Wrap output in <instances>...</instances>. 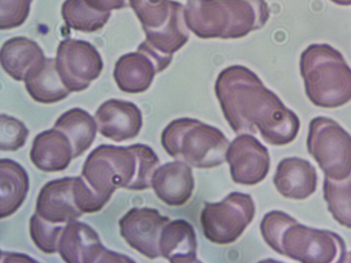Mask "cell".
I'll list each match as a JSON object with an SVG mask.
<instances>
[{
  "instance_id": "4fadbf2b",
  "label": "cell",
  "mask_w": 351,
  "mask_h": 263,
  "mask_svg": "<svg viewBox=\"0 0 351 263\" xmlns=\"http://www.w3.org/2000/svg\"><path fill=\"white\" fill-rule=\"evenodd\" d=\"M170 221L154 208H133L119 221L120 234L126 242L149 259L160 256L162 230Z\"/></svg>"
},
{
  "instance_id": "2e32d148",
  "label": "cell",
  "mask_w": 351,
  "mask_h": 263,
  "mask_svg": "<svg viewBox=\"0 0 351 263\" xmlns=\"http://www.w3.org/2000/svg\"><path fill=\"white\" fill-rule=\"evenodd\" d=\"M151 186L164 203L182 205L189 199L194 188L192 170L179 160L165 163L154 172Z\"/></svg>"
},
{
  "instance_id": "9c48e42d",
  "label": "cell",
  "mask_w": 351,
  "mask_h": 263,
  "mask_svg": "<svg viewBox=\"0 0 351 263\" xmlns=\"http://www.w3.org/2000/svg\"><path fill=\"white\" fill-rule=\"evenodd\" d=\"M308 153L326 177L341 180L351 174V136L337 122L317 116L308 125Z\"/></svg>"
},
{
  "instance_id": "30bf717a",
  "label": "cell",
  "mask_w": 351,
  "mask_h": 263,
  "mask_svg": "<svg viewBox=\"0 0 351 263\" xmlns=\"http://www.w3.org/2000/svg\"><path fill=\"white\" fill-rule=\"evenodd\" d=\"M255 214L250 195L233 192L218 203H205L200 222L205 237L226 245L234 242L251 223Z\"/></svg>"
},
{
  "instance_id": "cb8c5ba5",
  "label": "cell",
  "mask_w": 351,
  "mask_h": 263,
  "mask_svg": "<svg viewBox=\"0 0 351 263\" xmlns=\"http://www.w3.org/2000/svg\"><path fill=\"white\" fill-rule=\"evenodd\" d=\"M62 132L70 140L73 158L82 155L95 139L97 124L86 110L74 108L62 114L53 127Z\"/></svg>"
},
{
  "instance_id": "9a60e30c",
  "label": "cell",
  "mask_w": 351,
  "mask_h": 263,
  "mask_svg": "<svg viewBox=\"0 0 351 263\" xmlns=\"http://www.w3.org/2000/svg\"><path fill=\"white\" fill-rule=\"evenodd\" d=\"M99 133L115 142L132 139L143 125L142 113L132 102L111 99L104 102L95 112Z\"/></svg>"
},
{
  "instance_id": "277c9868",
  "label": "cell",
  "mask_w": 351,
  "mask_h": 263,
  "mask_svg": "<svg viewBox=\"0 0 351 263\" xmlns=\"http://www.w3.org/2000/svg\"><path fill=\"white\" fill-rule=\"evenodd\" d=\"M269 16L265 0H187L184 6L187 28L203 39L242 38Z\"/></svg>"
},
{
  "instance_id": "5bb4252c",
  "label": "cell",
  "mask_w": 351,
  "mask_h": 263,
  "mask_svg": "<svg viewBox=\"0 0 351 263\" xmlns=\"http://www.w3.org/2000/svg\"><path fill=\"white\" fill-rule=\"evenodd\" d=\"M226 160L230 165L232 180L252 186L267 176L270 159L267 148L254 136L243 134L229 144Z\"/></svg>"
},
{
  "instance_id": "1f68e13d",
  "label": "cell",
  "mask_w": 351,
  "mask_h": 263,
  "mask_svg": "<svg viewBox=\"0 0 351 263\" xmlns=\"http://www.w3.org/2000/svg\"><path fill=\"white\" fill-rule=\"evenodd\" d=\"M333 3L340 5H350L351 0H330Z\"/></svg>"
},
{
  "instance_id": "52a82bcc",
  "label": "cell",
  "mask_w": 351,
  "mask_h": 263,
  "mask_svg": "<svg viewBox=\"0 0 351 263\" xmlns=\"http://www.w3.org/2000/svg\"><path fill=\"white\" fill-rule=\"evenodd\" d=\"M161 144L176 160L199 168L222 164L229 146L219 129L190 118L171 121L162 132Z\"/></svg>"
},
{
  "instance_id": "d4e9b609",
  "label": "cell",
  "mask_w": 351,
  "mask_h": 263,
  "mask_svg": "<svg viewBox=\"0 0 351 263\" xmlns=\"http://www.w3.org/2000/svg\"><path fill=\"white\" fill-rule=\"evenodd\" d=\"M61 14L68 27L92 33L103 28L111 13L97 10L85 0H65L61 7Z\"/></svg>"
},
{
  "instance_id": "83f0119b",
  "label": "cell",
  "mask_w": 351,
  "mask_h": 263,
  "mask_svg": "<svg viewBox=\"0 0 351 263\" xmlns=\"http://www.w3.org/2000/svg\"><path fill=\"white\" fill-rule=\"evenodd\" d=\"M29 130L17 118L1 114L0 121V148L3 151H14L25 144Z\"/></svg>"
},
{
  "instance_id": "ac0fdd59",
  "label": "cell",
  "mask_w": 351,
  "mask_h": 263,
  "mask_svg": "<svg viewBox=\"0 0 351 263\" xmlns=\"http://www.w3.org/2000/svg\"><path fill=\"white\" fill-rule=\"evenodd\" d=\"M29 157L33 164L44 172L64 170L71 162L73 149L69 138L60 131L52 128L34 138Z\"/></svg>"
},
{
  "instance_id": "f1b7e54d",
  "label": "cell",
  "mask_w": 351,
  "mask_h": 263,
  "mask_svg": "<svg viewBox=\"0 0 351 263\" xmlns=\"http://www.w3.org/2000/svg\"><path fill=\"white\" fill-rule=\"evenodd\" d=\"M32 1L1 0V29H10L21 25L29 15Z\"/></svg>"
},
{
  "instance_id": "4316f807",
  "label": "cell",
  "mask_w": 351,
  "mask_h": 263,
  "mask_svg": "<svg viewBox=\"0 0 351 263\" xmlns=\"http://www.w3.org/2000/svg\"><path fill=\"white\" fill-rule=\"evenodd\" d=\"M66 224L49 222L36 212L29 219V234L34 245L45 253L58 251V243Z\"/></svg>"
},
{
  "instance_id": "8fae6325",
  "label": "cell",
  "mask_w": 351,
  "mask_h": 263,
  "mask_svg": "<svg viewBox=\"0 0 351 263\" xmlns=\"http://www.w3.org/2000/svg\"><path fill=\"white\" fill-rule=\"evenodd\" d=\"M55 59L61 80L71 92L86 89L100 75L104 66L96 48L82 40H62Z\"/></svg>"
},
{
  "instance_id": "44dd1931",
  "label": "cell",
  "mask_w": 351,
  "mask_h": 263,
  "mask_svg": "<svg viewBox=\"0 0 351 263\" xmlns=\"http://www.w3.org/2000/svg\"><path fill=\"white\" fill-rule=\"evenodd\" d=\"M156 73L153 62L140 52L121 56L114 64V79L118 88L127 93H141L150 86Z\"/></svg>"
},
{
  "instance_id": "4dcf8cb0",
  "label": "cell",
  "mask_w": 351,
  "mask_h": 263,
  "mask_svg": "<svg viewBox=\"0 0 351 263\" xmlns=\"http://www.w3.org/2000/svg\"><path fill=\"white\" fill-rule=\"evenodd\" d=\"M36 262L29 256L10 252L1 251V262Z\"/></svg>"
},
{
  "instance_id": "6da1fadb",
  "label": "cell",
  "mask_w": 351,
  "mask_h": 263,
  "mask_svg": "<svg viewBox=\"0 0 351 263\" xmlns=\"http://www.w3.org/2000/svg\"><path fill=\"white\" fill-rule=\"evenodd\" d=\"M215 91L236 134L258 132L265 142L278 146L296 138L300 127L298 116L249 68L241 65L224 68L217 77Z\"/></svg>"
},
{
  "instance_id": "603a6c76",
  "label": "cell",
  "mask_w": 351,
  "mask_h": 263,
  "mask_svg": "<svg viewBox=\"0 0 351 263\" xmlns=\"http://www.w3.org/2000/svg\"><path fill=\"white\" fill-rule=\"evenodd\" d=\"M0 216L13 214L22 205L29 190V177L18 162L3 158L0 160Z\"/></svg>"
},
{
  "instance_id": "3957f363",
  "label": "cell",
  "mask_w": 351,
  "mask_h": 263,
  "mask_svg": "<svg viewBox=\"0 0 351 263\" xmlns=\"http://www.w3.org/2000/svg\"><path fill=\"white\" fill-rule=\"evenodd\" d=\"M260 228L273 250L300 262L341 263L347 252L343 239L337 233L300 224L282 211L267 213Z\"/></svg>"
},
{
  "instance_id": "7a4b0ae2",
  "label": "cell",
  "mask_w": 351,
  "mask_h": 263,
  "mask_svg": "<svg viewBox=\"0 0 351 263\" xmlns=\"http://www.w3.org/2000/svg\"><path fill=\"white\" fill-rule=\"evenodd\" d=\"M159 159L143 144L101 145L86 158L82 176L99 195L110 199L117 188L142 190L151 186Z\"/></svg>"
},
{
  "instance_id": "d6a6232c",
  "label": "cell",
  "mask_w": 351,
  "mask_h": 263,
  "mask_svg": "<svg viewBox=\"0 0 351 263\" xmlns=\"http://www.w3.org/2000/svg\"><path fill=\"white\" fill-rule=\"evenodd\" d=\"M342 262H351V251L346 252L342 260L341 263Z\"/></svg>"
},
{
  "instance_id": "484cf974",
  "label": "cell",
  "mask_w": 351,
  "mask_h": 263,
  "mask_svg": "<svg viewBox=\"0 0 351 263\" xmlns=\"http://www.w3.org/2000/svg\"><path fill=\"white\" fill-rule=\"evenodd\" d=\"M323 194L333 218L339 225L351 229V175L341 180L325 176Z\"/></svg>"
},
{
  "instance_id": "ffe728a7",
  "label": "cell",
  "mask_w": 351,
  "mask_h": 263,
  "mask_svg": "<svg viewBox=\"0 0 351 263\" xmlns=\"http://www.w3.org/2000/svg\"><path fill=\"white\" fill-rule=\"evenodd\" d=\"M196 249L195 232L189 223L176 219L164 227L159 240L160 255L170 262H196Z\"/></svg>"
},
{
  "instance_id": "7c38bea8",
  "label": "cell",
  "mask_w": 351,
  "mask_h": 263,
  "mask_svg": "<svg viewBox=\"0 0 351 263\" xmlns=\"http://www.w3.org/2000/svg\"><path fill=\"white\" fill-rule=\"evenodd\" d=\"M58 252L69 263L134 262L127 255L106 249L93 227L76 220L64 225L59 238Z\"/></svg>"
},
{
  "instance_id": "8992f818",
  "label": "cell",
  "mask_w": 351,
  "mask_h": 263,
  "mask_svg": "<svg viewBox=\"0 0 351 263\" xmlns=\"http://www.w3.org/2000/svg\"><path fill=\"white\" fill-rule=\"evenodd\" d=\"M300 71L305 92L315 106L335 108L351 100V68L328 44H312L301 53Z\"/></svg>"
},
{
  "instance_id": "e0dca14e",
  "label": "cell",
  "mask_w": 351,
  "mask_h": 263,
  "mask_svg": "<svg viewBox=\"0 0 351 263\" xmlns=\"http://www.w3.org/2000/svg\"><path fill=\"white\" fill-rule=\"evenodd\" d=\"M317 181L315 168L308 161L298 157L282 159L273 179L280 195L296 200L306 199L314 193Z\"/></svg>"
},
{
  "instance_id": "f546056e",
  "label": "cell",
  "mask_w": 351,
  "mask_h": 263,
  "mask_svg": "<svg viewBox=\"0 0 351 263\" xmlns=\"http://www.w3.org/2000/svg\"><path fill=\"white\" fill-rule=\"evenodd\" d=\"M92 8L103 12L121 10L128 7L129 0H85Z\"/></svg>"
},
{
  "instance_id": "5b68a950",
  "label": "cell",
  "mask_w": 351,
  "mask_h": 263,
  "mask_svg": "<svg viewBox=\"0 0 351 263\" xmlns=\"http://www.w3.org/2000/svg\"><path fill=\"white\" fill-rule=\"evenodd\" d=\"M129 4L145 34L137 51L149 58L160 73L189 40L184 6L172 0H129Z\"/></svg>"
},
{
  "instance_id": "ba28073f",
  "label": "cell",
  "mask_w": 351,
  "mask_h": 263,
  "mask_svg": "<svg viewBox=\"0 0 351 263\" xmlns=\"http://www.w3.org/2000/svg\"><path fill=\"white\" fill-rule=\"evenodd\" d=\"M104 199L80 177H64L47 182L36 199V212L45 220L66 224L84 213L99 211Z\"/></svg>"
},
{
  "instance_id": "7402d4cb",
  "label": "cell",
  "mask_w": 351,
  "mask_h": 263,
  "mask_svg": "<svg viewBox=\"0 0 351 263\" xmlns=\"http://www.w3.org/2000/svg\"><path fill=\"white\" fill-rule=\"evenodd\" d=\"M24 81L28 94L38 103H56L66 98L71 92L61 80L55 58H46L29 71Z\"/></svg>"
},
{
  "instance_id": "d6986e66",
  "label": "cell",
  "mask_w": 351,
  "mask_h": 263,
  "mask_svg": "<svg viewBox=\"0 0 351 263\" xmlns=\"http://www.w3.org/2000/svg\"><path fill=\"white\" fill-rule=\"evenodd\" d=\"M46 58L35 41L23 36L6 40L0 51L1 65L16 81H24L27 74Z\"/></svg>"
}]
</instances>
